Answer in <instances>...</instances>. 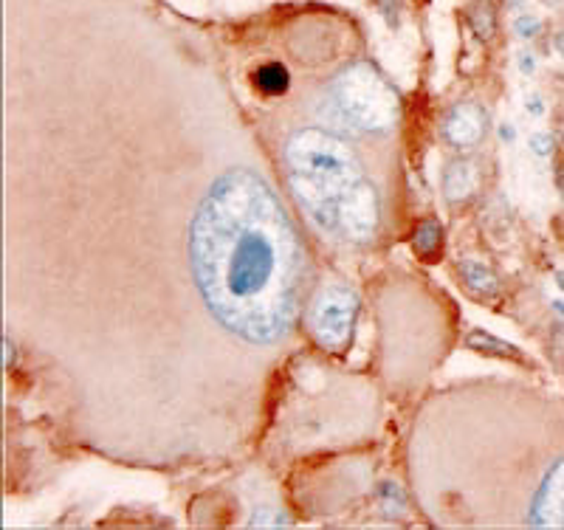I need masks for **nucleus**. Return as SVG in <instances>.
Wrapping results in <instances>:
<instances>
[{
  "label": "nucleus",
  "instance_id": "obj_1",
  "mask_svg": "<svg viewBox=\"0 0 564 530\" xmlns=\"http://www.w3.org/2000/svg\"><path fill=\"white\" fill-rule=\"evenodd\" d=\"M288 184L316 226L336 232L339 209L370 181L364 178L356 153L336 130L305 127L285 144Z\"/></svg>",
  "mask_w": 564,
  "mask_h": 530
},
{
  "label": "nucleus",
  "instance_id": "obj_2",
  "mask_svg": "<svg viewBox=\"0 0 564 530\" xmlns=\"http://www.w3.org/2000/svg\"><path fill=\"white\" fill-rule=\"evenodd\" d=\"M398 94L373 65L353 63L333 79L316 108L319 119L339 133H387L398 122Z\"/></svg>",
  "mask_w": 564,
  "mask_h": 530
},
{
  "label": "nucleus",
  "instance_id": "obj_3",
  "mask_svg": "<svg viewBox=\"0 0 564 530\" xmlns=\"http://www.w3.org/2000/svg\"><path fill=\"white\" fill-rule=\"evenodd\" d=\"M359 313V299L345 285H330L316 294L314 305L308 311V328L330 353H342L350 342L353 322Z\"/></svg>",
  "mask_w": 564,
  "mask_h": 530
},
{
  "label": "nucleus",
  "instance_id": "obj_4",
  "mask_svg": "<svg viewBox=\"0 0 564 530\" xmlns=\"http://www.w3.org/2000/svg\"><path fill=\"white\" fill-rule=\"evenodd\" d=\"M486 125H488V113L480 105L474 102H463L457 105L446 122H443V139L449 141L457 150H469V147H477L483 136H486Z\"/></svg>",
  "mask_w": 564,
  "mask_h": 530
},
{
  "label": "nucleus",
  "instance_id": "obj_5",
  "mask_svg": "<svg viewBox=\"0 0 564 530\" xmlns=\"http://www.w3.org/2000/svg\"><path fill=\"white\" fill-rule=\"evenodd\" d=\"M477 189V167L471 161H452L443 172V192L449 201H463Z\"/></svg>",
  "mask_w": 564,
  "mask_h": 530
},
{
  "label": "nucleus",
  "instance_id": "obj_6",
  "mask_svg": "<svg viewBox=\"0 0 564 530\" xmlns=\"http://www.w3.org/2000/svg\"><path fill=\"white\" fill-rule=\"evenodd\" d=\"M254 85L268 96H280L288 91V85H291V77H288V68L282 63H268V65H260L257 71H254Z\"/></svg>",
  "mask_w": 564,
  "mask_h": 530
},
{
  "label": "nucleus",
  "instance_id": "obj_7",
  "mask_svg": "<svg viewBox=\"0 0 564 530\" xmlns=\"http://www.w3.org/2000/svg\"><path fill=\"white\" fill-rule=\"evenodd\" d=\"M460 274H463V280H466V285H469L471 291H477V294H483V297L497 294V288H500V282L494 277V271L486 268L483 263L466 260V263H460Z\"/></svg>",
  "mask_w": 564,
  "mask_h": 530
},
{
  "label": "nucleus",
  "instance_id": "obj_8",
  "mask_svg": "<svg viewBox=\"0 0 564 530\" xmlns=\"http://www.w3.org/2000/svg\"><path fill=\"white\" fill-rule=\"evenodd\" d=\"M466 347L469 350H480V353H491V356H519L517 347L494 339L486 330H471L469 336H466Z\"/></svg>",
  "mask_w": 564,
  "mask_h": 530
},
{
  "label": "nucleus",
  "instance_id": "obj_9",
  "mask_svg": "<svg viewBox=\"0 0 564 530\" xmlns=\"http://www.w3.org/2000/svg\"><path fill=\"white\" fill-rule=\"evenodd\" d=\"M440 226L435 220H426L423 226H418V232H415V251L421 254L423 260H435V254L440 251Z\"/></svg>",
  "mask_w": 564,
  "mask_h": 530
},
{
  "label": "nucleus",
  "instance_id": "obj_10",
  "mask_svg": "<svg viewBox=\"0 0 564 530\" xmlns=\"http://www.w3.org/2000/svg\"><path fill=\"white\" fill-rule=\"evenodd\" d=\"M469 26L474 29V34H477L480 40H491V37H494L497 23H494V9H491V3L480 0V3H474V6H471Z\"/></svg>",
  "mask_w": 564,
  "mask_h": 530
},
{
  "label": "nucleus",
  "instance_id": "obj_11",
  "mask_svg": "<svg viewBox=\"0 0 564 530\" xmlns=\"http://www.w3.org/2000/svg\"><path fill=\"white\" fill-rule=\"evenodd\" d=\"M282 525H288V519L277 508H260L249 522V528H282Z\"/></svg>",
  "mask_w": 564,
  "mask_h": 530
},
{
  "label": "nucleus",
  "instance_id": "obj_12",
  "mask_svg": "<svg viewBox=\"0 0 564 530\" xmlns=\"http://www.w3.org/2000/svg\"><path fill=\"white\" fill-rule=\"evenodd\" d=\"M514 29L522 40H531L536 34L542 32V20L539 17H531V15H522L517 17V23H514Z\"/></svg>",
  "mask_w": 564,
  "mask_h": 530
},
{
  "label": "nucleus",
  "instance_id": "obj_13",
  "mask_svg": "<svg viewBox=\"0 0 564 530\" xmlns=\"http://www.w3.org/2000/svg\"><path fill=\"white\" fill-rule=\"evenodd\" d=\"M531 150L539 158L550 156V150H553V136H548V133H533V136H531Z\"/></svg>",
  "mask_w": 564,
  "mask_h": 530
},
{
  "label": "nucleus",
  "instance_id": "obj_14",
  "mask_svg": "<svg viewBox=\"0 0 564 530\" xmlns=\"http://www.w3.org/2000/svg\"><path fill=\"white\" fill-rule=\"evenodd\" d=\"M12 364H15V347H12V339H9V333H6V336H3V367L12 370Z\"/></svg>",
  "mask_w": 564,
  "mask_h": 530
},
{
  "label": "nucleus",
  "instance_id": "obj_15",
  "mask_svg": "<svg viewBox=\"0 0 564 530\" xmlns=\"http://www.w3.org/2000/svg\"><path fill=\"white\" fill-rule=\"evenodd\" d=\"M378 6H381V12L387 15V20H390V23H395V20H398V0H378Z\"/></svg>",
  "mask_w": 564,
  "mask_h": 530
},
{
  "label": "nucleus",
  "instance_id": "obj_16",
  "mask_svg": "<svg viewBox=\"0 0 564 530\" xmlns=\"http://www.w3.org/2000/svg\"><path fill=\"white\" fill-rule=\"evenodd\" d=\"M519 68H522L525 74H531L533 68H536V60H533V54H522V57H519Z\"/></svg>",
  "mask_w": 564,
  "mask_h": 530
},
{
  "label": "nucleus",
  "instance_id": "obj_17",
  "mask_svg": "<svg viewBox=\"0 0 564 530\" xmlns=\"http://www.w3.org/2000/svg\"><path fill=\"white\" fill-rule=\"evenodd\" d=\"M528 110H531L533 116H542V102H539V99H528Z\"/></svg>",
  "mask_w": 564,
  "mask_h": 530
},
{
  "label": "nucleus",
  "instance_id": "obj_18",
  "mask_svg": "<svg viewBox=\"0 0 564 530\" xmlns=\"http://www.w3.org/2000/svg\"><path fill=\"white\" fill-rule=\"evenodd\" d=\"M500 136H502V139H505V141H514V127H511V125H502Z\"/></svg>",
  "mask_w": 564,
  "mask_h": 530
},
{
  "label": "nucleus",
  "instance_id": "obj_19",
  "mask_svg": "<svg viewBox=\"0 0 564 530\" xmlns=\"http://www.w3.org/2000/svg\"><path fill=\"white\" fill-rule=\"evenodd\" d=\"M556 46H559V54H562V57H564V32L559 34V40H556Z\"/></svg>",
  "mask_w": 564,
  "mask_h": 530
},
{
  "label": "nucleus",
  "instance_id": "obj_20",
  "mask_svg": "<svg viewBox=\"0 0 564 530\" xmlns=\"http://www.w3.org/2000/svg\"><path fill=\"white\" fill-rule=\"evenodd\" d=\"M556 311H559L564 316V302H556Z\"/></svg>",
  "mask_w": 564,
  "mask_h": 530
},
{
  "label": "nucleus",
  "instance_id": "obj_21",
  "mask_svg": "<svg viewBox=\"0 0 564 530\" xmlns=\"http://www.w3.org/2000/svg\"><path fill=\"white\" fill-rule=\"evenodd\" d=\"M545 3H548V6H559L562 0H545Z\"/></svg>",
  "mask_w": 564,
  "mask_h": 530
},
{
  "label": "nucleus",
  "instance_id": "obj_22",
  "mask_svg": "<svg viewBox=\"0 0 564 530\" xmlns=\"http://www.w3.org/2000/svg\"><path fill=\"white\" fill-rule=\"evenodd\" d=\"M559 282H564V274H562V277H559ZM562 288H564V285H562Z\"/></svg>",
  "mask_w": 564,
  "mask_h": 530
}]
</instances>
